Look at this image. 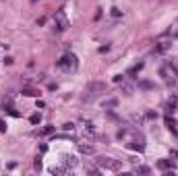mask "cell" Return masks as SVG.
I'll use <instances>...</instances> for the list:
<instances>
[{
    "instance_id": "cell-1",
    "label": "cell",
    "mask_w": 178,
    "mask_h": 176,
    "mask_svg": "<svg viewBox=\"0 0 178 176\" xmlns=\"http://www.w3.org/2000/svg\"><path fill=\"white\" fill-rule=\"evenodd\" d=\"M116 137L129 149H135V151H143L145 149V137L141 135L137 129H133V127H124V129H120Z\"/></svg>"
},
{
    "instance_id": "cell-2",
    "label": "cell",
    "mask_w": 178,
    "mask_h": 176,
    "mask_svg": "<svg viewBox=\"0 0 178 176\" xmlns=\"http://www.w3.org/2000/svg\"><path fill=\"white\" fill-rule=\"evenodd\" d=\"M106 91V83L102 81H91L85 87V91H83V102H93L95 97H100V95Z\"/></svg>"
},
{
    "instance_id": "cell-3",
    "label": "cell",
    "mask_w": 178,
    "mask_h": 176,
    "mask_svg": "<svg viewBox=\"0 0 178 176\" xmlns=\"http://www.w3.org/2000/svg\"><path fill=\"white\" fill-rule=\"evenodd\" d=\"M97 166L102 170H106V172H120L122 170V164L118 162V160H114V157H108V156H102L95 160Z\"/></svg>"
},
{
    "instance_id": "cell-4",
    "label": "cell",
    "mask_w": 178,
    "mask_h": 176,
    "mask_svg": "<svg viewBox=\"0 0 178 176\" xmlns=\"http://www.w3.org/2000/svg\"><path fill=\"white\" fill-rule=\"evenodd\" d=\"M56 67L60 68V71L73 73V71H77V67H79V60H77V56H75V54H64L60 60L56 62Z\"/></svg>"
},
{
    "instance_id": "cell-5",
    "label": "cell",
    "mask_w": 178,
    "mask_h": 176,
    "mask_svg": "<svg viewBox=\"0 0 178 176\" xmlns=\"http://www.w3.org/2000/svg\"><path fill=\"white\" fill-rule=\"evenodd\" d=\"M54 21H56V29H58V31H66V29L70 27V23H69V19H66L64 11H56Z\"/></svg>"
},
{
    "instance_id": "cell-6",
    "label": "cell",
    "mask_w": 178,
    "mask_h": 176,
    "mask_svg": "<svg viewBox=\"0 0 178 176\" xmlns=\"http://www.w3.org/2000/svg\"><path fill=\"white\" fill-rule=\"evenodd\" d=\"M62 166H66V168H77V166H79V160H77V156H69V153H66V156H62Z\"/></svg>"
},
{
    "instance_id": "cell-7",
    "label": "cell",
    "mask_w": 178,
    "mask_h": 176,
    "mask_svg": "<svg viewBox=\"0 0 178 176\" xmlns=\"http://www.w3.org/2000/svg\"><path fill=\"white\" fill-rule=\"evenodd\" d=\"M77 145H79V151H81V153H85V156H93V153H95V147H93V145H91V143H77Z\"/></svg>"
},
{
    "instance_id": "cell-8",
    "label": "cell",
    "mask_w": 178,
    "mask_h": 176,
    "mask_svg": "<svg viewBox=\"0 0 178 176\" xmlns=\"http://www.w3.org/2000/svg\"><path fill=\"white\" fill-rule=\"evenodd\" d=\"M23 95H27V97H40V89H33V87H23L21 91Z\"/></svg>"
},
{
    "instance_id": "cell-9",
    "label": "cell",
    "mask_w": 178,
    "mask_h": 176,
    "mask_svg": "<svg viewBox=\"0 0 178 176\" xmlns=\"http://www.w3.org/2000/svg\"><path fill=\"white\" fill-rule=\"evenodd\" d=\"M170 46H172L170 41H159L158 46H155V54H164L166 50H170Z\"/></svg>"
},
{
    "instance_id": "cell-10",
    "label": "cell",
    "mask_w": 178,
    "mask_h": 176,
    "mask_svg": "<svg viewBox=\"0 0 178 176\" xmlns=\"http://www.w3.org/2000/svg\"><path fill=\"white\" fill-rule=\"evenodd\" d=\"M158 168H159V170H170V168H172V162H170V160H159V162H158Z\"/></svg>"
},
{
    "instance_id": "cell-11",
    "label": "cell",
    "mask_w": 178,
    "mask_h": 176,
    "mask_svg": "<svg viewBox=\"0 0 178 176\" xmlns=\"http://www.w3.org/2000/svg\"><path fill=\"white\" fill-rule=\"evenodd\" d=\"M50 172H52V174H66V172H69V168H66V166H54Z\"/></svg>"
},
{
    "instance_id": "cell-12",
    "label": "cell",
    "mask_w": 178,
    "mask_h": 176,
    "mask_svg": "<svg viewBox=\"0 0 178 176\" xmlns=\"http://www.w3.org/2000/svg\"><path fill=\"white\" fill-rule=\"evenodd\" d=\"M133 172H135V174H151V170L147 168V166H137Z\"/></svg>"
},
{
    "instance_id": "cell-13",
    "label": "cell",
    "mask_w": 178,
    "mask_h": 176,
    "mask_svg": "<svg viewBox=\"0 0 178 176\" xmlns=\"http://www.w3.org/2000/svg\"><path fill=\"white\" fill-rule=\"evenodd\" d=\"M166 124H168V129H170V131H174V133H176V120H174V118L166 116Z\"/></svg>"
},
{
    "instance_id": "cell-14",
    "label": "cell",
    "mask_w": 178,
    "mask_h": 176,
    "mask_svg": "<svg viewBox=\"0 0 178 176\" xmlns=\"http://www.w3.org/2000/svg\"><path fill=\"white\" fill-rule=\"evenodd\" d=\"M29 120H31V124H40L41 116H40V114H33V116H31V118H29Z\"/></svg>"
},
{
    "instance_id": "cell-15",
    "label": "cell",
    "mask_w": 178,
    "mask_h": 176,
    "mask_svg": "<svg viewBox=\"0 0 178 176\" xmlns=\"http://www.w3.org/2000/svg\"><path fill=\"white\" fill-rule=\"evenodd\" d=\"M139 87H141V89H151L153 85H151L149 81H141V83H139Z\"/></svg>"
},
{
    "instance_id": "cell-16",
    "label": "cell",
    "mask_w": 178,
    "mask_h": 176,
    "mask_svg": "<svg viewBox=\"0 0 178 176\" xmlns=\"http://www.w3.org/2000/svg\"><path fill=\"white\" fill-rule=\"evenodd\" d=\"M6 112H8V114H11V116H15V118H17V116H21L19 112H17V110L13 108V106H11V108H6Z\"/></svg>"
},
{
    "instance_id": "cell-17",
    "label": "cell",
    "mask_w": 178,
    "mask_h": 176,
    "mask_svg": "<svg viewBox=\"0 0 178 176\" xmlns=\"http://www.w3.org/2000/svg\"><path fill=\"white\" fill-rule=\"evenodd\" d=\"M170 67L174 68V73H176V77H178V60H172V62H170Z\"/></svg>"
},
{
    "instance_id": "cell-18",
    "label": "cell",
    "mask_w": 178,
    "mask_h": 176,
    "mask_svg": "<svg viewBox=\"0 0 178 176\" xmlns=\"http://www.w3.org/2000/svg\"><path fill=\"white\" fill-rule=\"evenodd\" d=\"M62 129H64V131H75V124H70V122H66V124H64Z\"/></svg>"
},
{
    "instance_id": "cell-19",
    "label": "cell",
    "mask_w": 178,
    "mask_h": 176,
    "mask_svg": "<svg viewBox=\"0 0 178 176\" xmlns=\"http://www.w3.org/2000/svg\"><path fill=\"white\" fill-rule=\"evenodd\" d=\"M52 131H54V127H46V129L41 131V135H50V133H52Z\"/></svg>"
},
{
    "instance_id": "cell-20",
    "label": "cell",
    "mask_w": 178,
    "mask_h": 176,
    "mask_svg": "<svg viewBox=\"0 0 178 176\" xmlns=\"http://www.w3.org/2000/svg\"><path fill=\"white\" fill-rule=\"evenodd\" d=\"M116 106V100H110V102H106V108H114Z\"/></svg>"
},
{
    "instance_id": "cell-21",
    "label": "cell",
    "mask_w": 178,
    "mask_h": 176,
    "mask_svg": "<svg viewBox=\"0 0 178 176\" xmlns=\"http://www.w3.org/2000/svg\"><path fill=\"white\" fill-rule=\"evenodd\" d=\"M4 131H6V122L0 120V133H4Z\"/></svg>"
},
{
    "instance_id": "cell-22",
    "label": "cell",
    "mask_w": 178,
    "mask_h": 176,
    "mask_svg": "<svg viewBox=\"0 0 178 176\" xmlns=\"http://www.w3.org/2000/svg\"><path fill=\"white\" fill-rule=\"evenodd\" d=\"M112 17H120V11H118V8H112Z\"/></svg>"
}]
</instances>
